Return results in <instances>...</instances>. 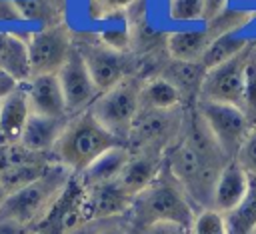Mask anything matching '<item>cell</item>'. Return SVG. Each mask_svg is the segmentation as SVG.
<instances>
[{
    "label": "cell",
    "mask_w": 256,
    "mask_h": 234,
    "mask_svg": "<svg viewBox=\"0 0 256 234\" xmlns=\"http://www.w3.org/2000/svg\"><path fill=\"white\" fill-rule=\"evenodd\" d=\"M22 88L26 92L30 112L40 116H70L64 100V92L60 86V80L56 74H38L30 76L26 82H22Z\"/></svg>",
    "instance_id": "4fadbf2b"
},
{
    "label": "cell",
    "mask_w": 256,
    "mask_h": 234,
    "mask_svg": "<svg viewBox=\"0 0 256 234\" xmlns=\"http://www.w3.org/2000/svg\"><path fill=\"white\" fill-rule=\"evenodd\" d=\"M214 38H218V36L210 30V26L176 30L166 36V52H168L170 60L200 64L204 52L208 50V46L212 44Z\"/></svg>",
    "instance_id": "2e32d148"
},
{
    "label": "cell",
    "mask_w": 256,
    "mask_h": 234,
    "mask_svg": "<svg viewBox=\"0 0 256 234\" xmlns=\"http://www.w3.org/2000/svg\"><path fill=\"white\" fill-rule=\"evenodd\" d=\"M134 196L120 184V180L98 184L86 190V216L88 220L98 222L120 220L128 214Z\"/></svg>",
    "instance_id": "7c38bea8"
},
{
    "label": "cell",
    "mask_w": 256,
    "mask_h": 234,
    "mask_svg": "<svg viewBox=\"0 0 256 234\" xmlns=\"http://www.w3.org/2000/svg\"><path fill=\"white\" fill-rule=\"evenodd\" d=\"M26 46L30 76L58 74L76 48V40L64 24H52L26 38Z\"/></svg>",
    "instance_id": "ba28073f"
},
{
    "label": "cell",
    "mask_w": 256,
    "mask_h": 234,
    "mask_svg": "<svg viewBox=\"0 0 256 234\" xmlns=\"http://www.w3.org/2000/svg\"><path fill=\"white\" fill-rule=\"evenodd\" d=\"M102 226H104V222L88 220V222H84V224H80V226L72 228V230H70V232H66V234H100Z\"/></svg>",
    "instance_id": "d590c367"
},
{
    "label": "cell",
    "mask_w": 256,
    "mask_h": 234,
    "mask_svg": "<svg viewBox=\"0 0 256 234\" xmlns=\"http://www.w3.org/2000/svg\"><path fill=\"white\" fill-rule=\"evenodd\" d=\"M196 212L198 210L184 188L164 166L160 176L134 198L128 214L122 220L134 234H140L144 228L160 222L178 224L190 230Z\"/></svg>",
    "instance_id": "7a4b0ae2"
},
{
    "label": "cell",
    "mask_w": 256,
    "mask_h": 234,
    "mask_svg": "<svg viewBox=\"0 0 256 234\" xmlns=\"http://www.w3.org/2000/svg\"><path fill=\"white\" fill-rule=\"evenodd\" d=\"M230 0H204V22L216 20L222 12H226Z\"/></svg>",
    "instance_id": "4dcf8cb0"
},
{
    "label": "cell",
    "mask_w": 256,
    "mask_h": 234,
    "mask_svg": "<svg viewBox=\"0 0 256 234\" xmlns=\"http://www.w3.org/2000/svg\"><path fill=\"white\" fill-rule=\"evenodd\" d=\"M30 114V104L20 84L0 102V144H18Z\"/></svg>",
    "instance_id": "e0dca14e"
},
{
    "label": "cell",
    "mask_w": 256,
    "mask_h": 234,
    "mask_svg": "<svg viewBox=\"0 0 256 234\" xmlns=\"http://www.w3.org/2000/svg\"><path fill=\"white\" fill-rule=\"evenodd\" d=\"M184 108L178 110H146L140 114L132 126L126 146L130 152H148L164 156L166 150L176 142L184 126Z\"/></svg>",
    "instance_id": "52a82bcc"
},
{
    "label": "cell",
    "mask_w": 256,
    "mask_h": 234,
    "mask_svg": "<svg viewBox=\"0 0 256 234\" xmlns=\"http://www.w3.org/2000/svg\"><path fill=\"white\" fill-rule=\"evenodd\" d=\"M228 234H252L256 230V178L250 182V190L244 196V200L224 214Z\"/></svg>",
    "instance_id": "cb8c5ba5"
},
{
    "label": "cell",
    "mask_w": 256,
    "mask_h": 234,
    "mask_svg": "<svg viewBox=\"0 0 256 234\" xmlns=\"http://www.w3.org/2000/svg\"><path fill=\"white\" fill-rule=\"evenodd\" d=\"M140 234H188V230L184 226H178V224L160 222V224H152V226L144 228Z\"/></svg>",
    "instance_id": "1f68e13d"
},
{
    "label": "cell",
    "mask_w": 256,
    "mask_h": 234,
    "mask_svg": "<svg viewBox=\"0 0 256 234\" xmlns=\"http://www.w3.org/2000/svg\"><path fill=\"white\" fill-rule=\"evenodd\" d=\"M6 198H8V192H6V188H4L2 182H0V208H2V204L6 202Z\"/></svg>",
    "instance_id": "8d00e7d4"
},
{
    "label": "cell",
    "mask_w": 256,
    "mask_h": 234,
    "mask_svg": "<svg viewBox=\"0 0 256 234\" xmlns=\"http://www.w3.org/2000/svg\"><path fill=\"white\" fill-rule=\"evenodd\" d=\"M30 234H34V230H30Z\"/></svg>",
    "instance_id": "74e56055"
},
{
    "label": "cell",
    "mask_w": 256,
    "mask_h": 234,
    "mask_svg": "<svg viewBox=\"0 0 256 234\" xmlns=\"http://www.w3.org/2000/svg\"><path fill=\"white\" fill-rule=\"evenodd\" d=\"M0 70L20 84L30 78L26 38L12 32H0Z\"/></svg>",
    "instance_id": "ffe728a7"
},
{
    "label": "cell",
    "mask_w": 256,
    "mask_h": 234,
    "mask_svg": "<svg viewBox=\"0 0 256 234\" xmlns=\"http://www.w3.org/2000/svg\"><path fill=\"white\" fill-rule=\"evenodd\" d=\"M228 158L204 126L196 106L186 108L184 126L164 154V166L184 188L196 210L212 208V192Z\"/></svg>",
    "instance_id": "6da1fadb"
},
{
    "label": "cell",
    "mask_w": 256,
    "mask_h": 234,
    "mask_svg": "<svg viewBox=\"0 0 256 234\" xmlns=\"http://www.w3.org/2000/svg\"><path fill=\"white\" fill-rule=\"evenodd\" d=\"M68 120H70V116L54 118V116L30 114L18 144H22L26 150H30L34 154H42V156L52 158V150H54L58 138L62 136Z\"/></svg>",
    "instance_id": "9a60e30c"
},
{
    "label": "cell",
    "mask_w": 256,
    "mask_h": 234,
    "mask_svg": "<svg viewBox=\"0 0 256 234\" xmlns=\"http://www.w3.org/2000/svg\"><path fill=\"white\" fill-rule=\"evenodd\" d=\"M72 176L74 174L70 170L52 162L38 180L8 194L6 202L0 208V216L18 220L28 228H34L54 206V202L64 192Z\"/></svg>",
    "instance_id": "277c9868"
},
{
    "label": "cell",
    "mask_w": 256,
    "mask_h": 234,
    "mask_svg": "<svg viewBox=\"0 0 256 234\" xmlns=\"http://www.w3.org/2000/svg\"><path fill=\"white\" fill-rule=\"evenodd\" d=\"M254 42L250 38H242V36H236L234 32H228V34H220L218 38L212 40V44L208 46V50L204 52L202 60H200V66L204 70H210L226 60H230L232 56L240 54L242 50H246L248 46H252Z\"/></svg>",
    "instance_id": "603a6c76"
},
{
    "label": "cell",
    "mask_w": 256,
    "mask_h": 234,
    "mask_svg": "<svg viewBox=\"0 0 256 234\" xmlns=\"http://www.w3.org/2000/svg\"><path fill=\"white\" fill-rule=\"evenodd\" d=\"M58 80L64 92V100H66V108L70 116H76L80 112H86L92 108V104L98 100L100 90L94 84L86 62L80 54L78 48L72 50L70 58L66 60V64L58 70Z\"/></svg>",
    "instance_id": "8fae6325"
},
{
    "label": "cell",
    "mask_w": 256,
    "mask_h": 234,
    "mask_svg": "<svg viewBox=\"0 0 256 234\" xmlns=\"http://www.w3.org/2000/svg\"><path fill=\"white\" fill-rule=\"evenodd\" d=\"M90 2L96 10H100L104 16H108V14H116L128 6H132L136 0H90Z\"/></svg>",
    "instance_id": "f546056e"
},
{
    "label": "cell",
    "mask_w": 256,
    "mask_h": 234,
    "mask_svg": "<svg viewBox=\"0 0 256 234\" xmlns=\"http://www.w3.org/2000/svg\"><path fill=\"white\" fill-rule=\"evenodd\" d=\"M32 228H28L26 224L12 220V218H4L0 216V234H30Z\"/></svg>",
    "instance_id": "d6a6232c"
},
{
    "label": "cell",
    "mask_w": 256,
    "mask_h": 234,
    "mask_svg": "<svg viewBox=\"0 0 256 234\" xmlns=\"http://www.w3.org/2000/svg\"><path fill=\"white\" fill-rule=\"evenodd\" d=\"M24 16L20 12V6L16 0H0V22H8V24H16L22 22Z\"/></svg>",
    "instance_id": "f1b7e54d"
},
{
    "label": "cell",
    "mask_w": 256,
    "mask_h": 234,
    "mask_svg": "<svg viewBox=\"0 0 256 234\" xmlns=\"http://www.w3.org/2000/svg\"><path fill=\"white\" fill-rule=\"evenodd\" d=\"M162 168H164V156L148 154V152H132L118 180L136 198L160 176Z\"/></svg>",
    "instance_id": "ac0fdd59"
},
{
    "label": "cell",
    "mask_w": 256,
    "mask_h": 234,
    "mask_svg": "<svg viewBox=\"0 0 256 234\" xmlns=\"http://www.w3.org/2000/svg\"><path fill=\"white\" fill-rule=\"evenodd\" d=\"M76 48L80 50L86 68L98 86L100 94L120 84L124 78H128V62L122 50L108 46L104 40H80L76 42Z\"/></svg>",
    "instance_id": "30bf717a"
},
{
    "label": "cell",
    "mask_w": 256,
    "mask_h": 234,
    "mask_svg": "<svg viewBox=\"0 0 256 234\" xmlns=\"http://www.w3.org/2000/svg\"><path fill=\"white\" fill-rule=\"evenodd\" d=\"M204 74H206V70L198 62H178V60H172L160 76L170 80L180 90L184 100L194 98V102H196L198 94H200V84H202Z\"/></svg>",
    "instance_id": "7402d4cb"
},
{
    "label": "cell",
    "mask_w": 256,
    "mask_h": 234,
    "mask_svg": "<svg viewBox=\"0 0 256 234\" xmlns=\"http://www.w3.org/2000/svg\"><path fill=\"white\" fill-rule=\"evenodd\" d=\"M188 234H228L226 218L214 208H202L196 212Z\"/></svg>",
    "instance_id": "d4e9b609"
},
{
    "label": "cell",
    "mask_w": 256,
    "mask_h": 234,
    "mask_svg": "<svg viewBox=\"0 0 256 234\" xmlns=\"http://www.w3.org/2000/svg\"><path fill=\"white\" fill-rule=\"evenodd\" d=\"M184 104L180 90L164 76H154L142 82L140 108L146 110H178Z\"/></svg>",
    "instance_id": "44dd1931"
},
{
    "label": "cell",
    "mask_w": 256,
    "mask_h": 234,
    "mask_svg": "<svg viewBox=\"0 0 256 234\" xmlns=\"http://www.w3.org/2000/svg\"><path fill=\"white\" fill-rule=\"evenodd\" d=\"M254 46L256 42L246 50H242L240 54L232 56L230 60L206 70L200 84L198 100L224 102L244 110V68Z\"/></svg>",
    "instance_id": "9c48e42d"
},
{
    "label": "cell",
    "mask_w": 256,
    "mask_h": 234,
    "mask_svg": "<svg viewBox=\"0 0 256 234\" xmlns=\"http://www.w3.org/2000/svg\"><path fill=\"white\" fill-rule=\"evenodd\" d=\"M234 160L250 174V178H256V122L252 124L250 132H248L246 140L242 142Z\"/></svg>",
    "instance_id": "83f0119b"
},
{
    "label": "cell",
    "mask_w": 256,
    "mask_h": 234,
    "mask_svg": "<svg viewBox=\"0 0 256 234\" xmlns=\"http://www.w3.org/2000/svg\"><path fill=\"white\" fill-rule=\"evenodd\" d=\"M252 234H256V230H254V232H252Z\"/></svg>",
    "instance_id": "f35d334b"
},
{
    "label": "cell",
    "mask_w": 256,
    "mask_h": 234,
    "mask_svg": "<svg viewBox=\"0 0 256 234\" xmlns=\"http://www.w3.org/2000/svg\"><path fill=\"white\" fill-rule=\"evenodd\" d=\"M140 88L142 80H138L136 76H128L114 88L102 92L90 108L98 122L108 132H112L124 146L140 114Z\"/></svg>",
    "instance_id": "5b68a950"
},
{
    "label": "cell",
    "mask_w": 256,
    "mask_h": 234,
    "mask_svg": "<svg viewBox=\"0 0 256 234\" xmlns=\"http://www.w3.org/2000/svg\"><path fill=\"white\" fill-rule=\"evenodd\" d=\"M244 110L256 120V46L252 48L244 68Z\"/></svg>",
    "instance_id": "4316f807"
},
{
    "label": "cell",
    "mask_w": 256,
    "mask_h": 234,
    "mask_svg": "<svg viewBox=\"0 0 256 234\" xmlns=\"http://www.w3.org/2000/svg\"><path fill=\"white\" fill-rule=\"evenodd\" d=\"M250 182H252L250 174L236 160H228L218 174V180L212 192V208L222 214H228L230 210H234L248 194Z\"/></svg>",
    "instance_id": "5bb4252c"
},
{
    "label": "cell",
    "mask_w": 256,
    "mask_h": 234,
    "mask_svg": "<svg viewBox=\"0 0 256 234\" xmlns=\"http://www.w3.org/2000/svg\"><path fill=\"white\" fill-rule=\"evenodd\" d=\"M20 86V82L18 80H14L10 74H6V72H2L0 70V102L12 92V90H16Z\"/></svg>",
    "instance_id": "e575fe53"
},
{
    "label": "cell",
    "mask_w": 256,
    "mask_h": 234,
    "mask_svg": "<svg viewBox=\"0 0 256 234\" xmlns=\"http://www.w3.org/2000/svg\"><path fill=\"white\" fill-rule=\"evenodd\" d=\"M100 234H134V232H132V230L126 226V222L120 218V220L104 222V226H102Z\"/></svg>",
    "instance_id": "836d02e7"
},
{
    "label": "cell",
    "mask_w": 256,
    "mask_h": 234,
    "mask_svg": "<svg viewBox=\"0 0 256 234\" xmlns=\"http://www.w3.org/2000/svg\"><path fill=\"white\" fill-rule=\"evenodd\" d=\"M194 106L218 148L226 154L228 160H234L256 120H252L246 110L224 102L196 100Z\"/></svg>",
    "instance_id": "8992f818"
},
{
    "label": "cell",
    "mask_w": 256,
    "mask_h": 234,
    "mask_svg": "<svg viewBox=\"0 0 256 234\" xmlns=\"http://www.w3.org/2000/svg\"><path fill=\"white\" fill-rule=\"evenodd\" d=\"M168 18L184 24L204 20V0H168Z\"/></svg>",
    "instance_id": "484cf974"
},
{
    "label": "cell",
    "mask_w": 256,
    "mask_h": 234,
    "mask_svg": "<svg viewBox=\"0 0 256 234\" xmlns=\"http://www.w3.org/2000/svg\"><path fill=\"white\" fill-rule=\"evenodd\" d=\"M120 144L122 142L112 132H108L90 110H86L70 116L62 136L52 150V160L72 174H80L98 156Z\"/></svg>",
    "instance_id": "3957f363"
},
{
    "label": "cell",
    "mask_w": 256,
    "mask_h": 234,
    "mask_svg": "<svg viewBox=\"0 0 256 234\" xmlns=\"http://www.w3.org/2000/svg\"><path fill=\"white\" fill-rule=\"evenodd\" d=\"M130 148L120 144V146H114L110 148L108 152H104L102 156H98L86 170H82L80 174H74L80 184L84 186V190L88 188H94L98 184H106V182H112V180H118L128 158H130Z\"/></svg>",
    "instance_id": "d6986e66"
}]
</instances>
